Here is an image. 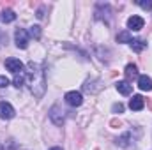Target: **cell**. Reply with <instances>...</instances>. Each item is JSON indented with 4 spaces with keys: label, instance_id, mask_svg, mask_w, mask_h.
Here are the masks:
<instances>
[{
    "label": "cell",
    "instance_id": "7",
    "mask_svg": "<svg viewBox=\"0 0 152 150\" xmlns=\"http://www.w3.org/2000/svg\"><path fill=\"white\" fill-rule=\"evenodd\" d=\"M143 25H145V21H143V18H142V16H131V18L127 20V27H129L131 30H134V32L142 30V28H143Z\"/></svg>",
    "mask_w": 152,
    "mask_h": 150
},
{
    "label": "cell",
    "instance_id": "11",
    "mask_svg": "<svg viewBox=\"0 0 152 150\" xmlns=\"http://www.w3.org/2000/svg\"><path fill=\"white\" fill-rule=\"evenodd\" d=\"M14 20H16L14 11L5 9V11H2V12H0V21H4V23H11V21H14Z\"/></svg>",
    "mask_w": 152,
    "mask_h": 150
},
{
    "label": "cell",
    "instance_id": "1",
    "mask_svg": "<svg viewBox=\"0 0 152 150\" xmlns=\"http://www.w3.org/2000/svg\"><path fill=\"white\" fill-rule=\"evenodd\" d=\"M27 79H28V85H30V90L32 94L41 99L44 95V90H46V76H44V71L42 67L39 66L37 62H28L27 66Z\"/></svg>",
    "mask_w": 152,
    "mask_h": 150
},
{
    "label": "cell",
    "instance_id": "22",
    "mask_svg": "<svg viewBox=\"0 0 152 150\" xmlns=\"http://www.w3.org/2000/svg\"><path fill=\"white\" fill-rule=\"evenodd\" d=\"M5 39H7V37H5V36H4V34L0 32V41H5Z\"/></svg>",
    "mask_w": 152,
    "mask_h": 150
},
{
    "label": "cell",
    "instance_id": "8",
    "mask_svg": "<svg viewBox=\"0 0 152 150\" xmlns=\"http://www.w3.org/2000/svg\"><path fill=\"white\" fill-rule=\"evenodd\" d=\"M143 106H145V99L142 95H133V99L129 101V108L133 111H140V110H143Z\"/></svg>",
    "mask_w": 152,
    "mask_h": 150
},
{
    "label": "cell",
    "instance_id": "17",
    "mask_svg": "<svg viewBox=\"0 0 152 150\" xmlns=\"http://www.w3.org/2000/svg\"><path fill=\"white\" fill-rule=\"evenodd\" d=\"M30 36L36 37V39L41 37V27H39V25H32V27H30Z\"/></svg>",
    "mask_w": 152,
    "mask_h": 150
},
{
    "label": "cell",
    "instance_id": "2",
    "mask_svg": "<svg viewBox=\"0 0 152 150\" xmlns=\"http://www.w3.org/2000/svg\"><path fill=\"white\" fill-rule=\"evenodd\" d=\"M14 41H16V46H18L20 50H25V48L28 46V34H27V30H25V28H16V32H14Z\"/></svg>",
    "mask_w": 152,
    "mask_h": 150
},
{
    "label": "cell",
    "instance_id": "12",
    "mask_svg": "<svg viewBox=\"0 0 152 150\" xmlns=\"http://www.w3.org/2000/svg\"><path fill=\"white\" fill-rule=\"evenodd\" d=\"M131 141H133V134H131V133H126V134H122V136L117 140V145H118V147H129Z\"/></svg>",
    "mask_w": 152,
    "mask_h": 150
},
{
    "label": "cell",
    "instance_id": "15",
    "mask_svg": "<svg viewBox=\"0 0 152 150\" xmlns=\"http://www.w3.org/2000/svg\"><path fill=\"white\" fill-rule=\"evenodd\" d=\"M117 41H118V42H131V41H133V36H131L129 30H124V32H120V34L117 36Z\"/></svg>",
    "mask_w": 152,
    "mask_h": 150
},
{
    "label": "cell",
    "instance_id": "9",
    "mask_svg": "<svg viewBox=\"0 0 152 150\" xmlns=\"http://www.w3.org/2000/svg\"><path fill=\"white\" fill-rule=\"evenodd\" d=\"M138 87H140V90H143V92H151L152 90V78H149L147 74L140 76V78H138Z\"/></svg>",
    "mask_w": 152,
    "mask_h": 150
},
{
    "label": "cell",
    "instance_id": "10",
    "mask_svg": "<svg viewBox=\"0 0 152 150\" xmlns=\"http://www.w3.org/2000/svg\"><path fill=\"white\" fill-rule=\"evenodd\" d=\"M117 90L122 94V95H129L131 92H133V85H129L127 81H117Z\"/></svg>",
    "mask_w": 152,
    "mask_h": 150
},
{
    "label": "cell",
    "instance_id": "19",
    "mask_svg": "<svg viewBox=\"0 0 152 150\" xmlns=\"http://www.w3.org/2000/svg\"><path fill=\"white\" fill-rule=\"evenodd\" d=\"M138 5H140V7H143V9L152 11V2H138Z\"/></svg>",
    "mask_w": 152,
    "mask_h": 150
},
{
    "label": "cell",
    "instance_id": "14",
    "mask_svg": "<svg viewBox=\"0 0 152 150\" xmlns=\"http://www.w3.org/2000/svg\"><path fill=\"white\" fill-rule=\"evenodd\" d=\"M131 48H133L136 53H140L143 48H147V42L142 41V39H133V41H131Z\"/></svg>",
    "mask_w": 152,
    "mask_h": 150
},
{
    "label": "cell",
    "instance_id": "23",
    "mask_svg": "<svg viewBox=\"0 0 152 150\" xmlns=\"http://www.w3.org/2000/svg\"><path fill=\"white\" fill-rule=\"evenodd\" d=\"M50 150H62L60 147H53V149H50Z\"/></svg>",
    "mask_w": 152,
    "mask_h": 150
},
{
    "label": "cell",
    "instance_id": "20",
    "mask_svg": "<svg viewBox=\"0 0 152 150\" xmlns=\"http://www.w3.org/2000/svg\"><path fill=\"white\" fill-rule=\"evenodd\" d=\"M9 85V79L5 78V76H0V88H4V87H7Z\"/></svg>",
    "mask_w": 152,
    "mask_h": 150
},
{
    "label": "cell",
    "instance_id": "3",
    "mask_svg": "<svg viewBox=\"0 0 152 150\" xmlns=\"http://www.w3.org/2000/svg\"><path fill=\"white\" fill-rule=\"evenodd\" d=\"M64 99H66V103L69 104V106H81V103H83V97H81V94L80 92H76V90H71V92H67L66 95H64Z\"/></svg>",
    "mask_w": 152,
    "mask_h": 150
},
{
    "label": "cell",
    "instance_id": "16",
    "mask_svg": "<svg viewBox=\"0 0 152 150\" xmlns=\"http://www.w3.org/2000/svg\"><path fill=\"white\" fill-rule=\"evenodd\" d=\"M25 78H27V76L21 74V73H20V74H14V79H12L14 87H16V88H21V87H23V81H25Z\"/></svg>",
    "mask_w": 152,
    "mask_h": 150
},
{
    "label": "cell",
    "instance_id": "13",
    "mask_svg": "<svg viewBox=\"0 0 152 150\" xmlns=\"http://www.w3.org/2000/svg\"><path fill=\"white\" fill-rule=\"evenodd\" d=\"M124 74H126L127 79H133V78H136V76H138V67H136L134 64H127V66H126Z\"/></svg>",
    "mask_w": 152,
    "mask_h": 150
},
{
    "label": "cell",
    "instance_id": "4",
    "mask_svg": "<svg viewBox=\"0 0 152 150\" xmlns=\"http://www.w3.org/2000/svg\"><path fill=\"white\" fill-rule=\"evenodd\" d=\"M5 67H7V71H11L12 74H20V73L23 71V62L11 57V58L5 60Z\"/></svg>",
    "mask_w": 152,
    "mask_h": 150
},
{
    "label": "cell",
    "instance_id": "21",
    "mask_svg": "<svg viewBox=\"0 0 152 150\" xmlns=\"http://www.w3.org/2000/svg\"><path fill=\"white\" fill-rule=\"evenodd\" d=\"M112 127H120V120H112Z\"/></svg>",
    "mask_w": 152,
    "mask_h": 150
},
{
    "label": "cell",
    "instance_id": "6",
    "mask_svg": "<svg viewBox=\"0 0 152 150\" xmlns=\"http://www.w3.org/2000/svg\"><path fill=\"white\" fill-rule=\"evenodd\" d=\"M12 117H14V108H12L9 103L2 101V103H0V118H2V120H9V118H12Z\"/></svg>",
    "mask_w": 152,
    "mask_h": 150
},
{
    "label": "cell",
    "instance_id": "18",
    "mask_svg": "<svg viewBox=\"0 0 152 150\" xmlns=\"http://www.w3.org/2000/svg\"><path fill=\"white\" fill-rule=\"evenodd\" d=\"M112 111H113V113H122V111H124V104H120V103H117V104H113Z\"/></svg>",
    "mask_w": 152,
    "mask_h": 150
},
{
    "label": "cell",
    "instance_id": "5",
    "mask_svg": "<svg viewBox=\"0 0 152 150\" xmlns=\"http://www.w3.org/2000/svg\"><path fill=\"white\" fill-rule=\"evenodd\" d=\"M50 118L53 120L55 125H62V124H64V111L60 110L58 104L51 106V110H50Z\"/></svg>",
    "mask_w": 152,
    "mask_h": 150
},
{
    "label": "cell",
    "instance_id": "24",
    "mask_svg": "<svg viewBox=\"0 0 152 150\" xmlns=\"http://www.w3.org/2000/svg\"><path fill=\"white\" fill-rule=\"evenodd\" d=\"M0 150H4V147H2V143H0Z\"/></svg>",
    "mask_w": 152,
    "mask_h": 150
}]
</instances>
